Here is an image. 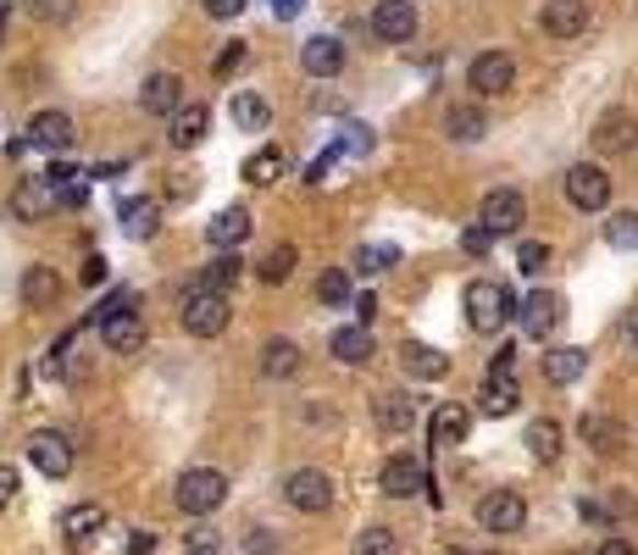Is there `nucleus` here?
I'll use <instances>...</instances> for the list:
<instances>
[{"mask_svg":"<svg viewBox=\"0 0 638 555\" xmlns=\"http://www.w3.org/2000/svg\"><path fill=\"white\" fill-rule=\"evenodd\" d=\"M516 317H522V333H527V339H550V333H556V322H561V295L533 290V295L516 306Z\"/></svg>","mask_w":638,"mask_h":555,"instance_id":"4468645a","label":"nucleus"},{"mask_svg":"<svg viewBox=\"0 0 638 555\" xmlns=\"http://www.w3.org/2000/svg\"><path fill=\"white\" fill-rule=\"evenodd\" d=\"M328 350H333V361H344V366H367L378 350H373V333L361 328V322H350V328H339L333 339H328Z\"/></svg>","mask_w":638,"mask_h":555,"instance_id":"b1692460","label":"nucleus"},{"mask_svg":"<svg viewBox=\"0 0 638 555\" xmlns=\"http://www.w3.org/2000/svg\"><path fill=\"white\" fill-rule=\"evenodd\" d=\"M355 555H400V533L395 528H361L355 533Z\"/></svg>","mask_w":638,"mask_h":555,"instance_id":"ea45409f","label":"nucleus"},{"mask_svg":"<svg viewBox=\"0 0 638 555\" xmlns=\"http://www.w3.org/2000/svg\"><path fill=\"white\" fill-rule=\"evenodd\" d=\"M467 428H472V411H467V406H455V400H444V406L428 417V439H433L438 450L462 444V439H467Z\"/></svg>","mask_w":638,"mask_h":555,"instance_id":"aec40b11","label":"nucleus"},{"mask_svg":"<svg viewBox=\"0 0 638 555\" xmlns=\"http://www.w3.org/2000/svg\"><path fill=\"white\" fill-rule=\"evenodd\" d=\"M56 528H61V539H67L72 550H89V544H95V539H101V528H106V511L83 500V506H67Z\"/></svg>","mask_w":638,"mask_h":555,"instance_id":"2eb2a0df","label":"nucleus"},{"mask_svg":"<svg viewBox=\"0 0 638 555\" xmlns=\"http://www.w3.org/2000/svg\"><path fill=\"white\" fill-rule=\"evenodd\" d=\"M56 206H61V195H56L50 178H23L18 195H12V212H18V217H45V212H56Z\"/></svg>","mask_w":638,"mask_h":555,"instance_id":"4be33fe9","label":"nucleus"},{"mask_svg":"<svg viewBox=\"0 0 638 555\" xmlns=\"http://www.w3.org/2000/svg\"><path fill=\"white\" fill-rule=\"evenodd\" d=\"M411 417H417V406H411L406 389H378V395H373V422H378V433H406Z\"/></svg>","mask_w":638,"mask_h":555,"instance_id":"6ab92c4d","label":"nucleus"},{"mask_svg":"<svg viewBox=\"0 0 638 555\" xmlns=\"http://www.w3.org/2000/svg\"><path fill=\"white\" fill-rule=\"evenodd\" d=\"M139 106L150 117H178V112H184V78H178V72H150L145 89H139Z\"/></svg>","mask_w":638,"mask_h":555,"instance_id":"9b49d317","label":"nucleus"},{"mask_svg":"<svg viewBox=\"0 0 638 555\" xmlns=\"http://www.w3.org/2000/svg\"><path fill=\"white\" fill-rule=\"evenodd\" d=\"M272 12H278V18H295V12H300V0H272Z\"/></svg>","mask_w":638,"mask_h":555,"instance_id":"4d7b16f0","label":"nucleus"},{"mask_svg":"<svg viewBox=\"0 0 638 555\" xmlns=\"http://www.w3.org/2000/svg\"><path fill=\"white\" fill-rule=\"evenodd\" d=\"M455 555H467V550H455Z\"/></svg>","mask_w":638,"mask_h":555,"instance_id":"13d9d810","label":"nucleus"},{"mask_svg":"<svg viewBox=\"0 0 638 555\" xmlns=\"http://www.w3.org/2000/svg\"><path fill=\"white\" fill-rule=\"evenodd\" d=\"M567 201L578 212H605L611 206V178H605V167H594V161L567 167Z\"/></svg>","mask_w":638,"mask_h":555,"instance_id":"20e7f679","label":"nucleus"},{"mask_svg":"<svg viewBox=\"0 0 638 555\" xmlns=\"http://www.w3.org/2000/svg\"><path fill=\"white\" fill-rule=\"evenodd\" d=\"M244 178H250V183H278V178H284V150H278V145H261V150L244 161Z\"/></svg>","mask_w":638,"mask_h":555,"instance_id":"58836bf2","label":"nucleus"},{"mask_svg":"<svg viewBox=\"0 0 638 555\" xmlns=\"http://www.w3.org/2000/svg\"><path fill=\"white\" fill-rule=\"evenodd\" d=\"M106 278V256H83V284H101Z\"/></svg>","mask_w":638,"mask_h":555,"instance_id":"864d4df0","label":"nucleus"},{"mask_svg":"<svg viewBox=\"0 0 638 555\" xmlns=\"http://www.w3.org/2000/svg\"><path fill=\"white\" fill-rule=\"evenodd\" d=\"M172 500H178V511H190V517H212L228 500V478L217 467H190L184 478H178Z\"/></svg>","mask_w":638,"mask_h":555,"instance_id":"f03ea898","label":"nucleus"},{"mask_svg":"<svg viewBox=\"0 0 638 555\" xmlns=\"http://www.w3.org/2000/svg\"><path fill=\"white\" fill-rule=\"evenodd\" d=\"M373 317H378V301H373V295H355V322H361V328H367Z\"/></svg>","mask_w":638,"mask_h":555,"instance_id":"5fc2aeb1","label":"nucleus"},{"mask_svg":"<svg viewBox=\"0 0 638 555\" xmlns=\"http://www.w3.org/2000/svg\"><path fill=\"white\" fill-rule=\"evenodd\" d=\"M561 444H567V433H561V422H556V417L527 422V455H533V461H544V467H550V461L561 455Z\"/></svg>","mask_w":638,"mask_h":555,"instance_id":"bb28decb","label":"nucleus"},{"mask_svg":"<svg viewBox=\"0 0 638 555\" xmlns=\"http://www.w3.org/2000/svg\"><path fill=\"white\" fill-rule=\"evenodd\" d=\"M228 112H233V123H239L244 134H261V128L272 123V106H266L261 95H250V89H239V95H233V106H228Z\"/></svg>","mask_w":638,"mask_h":555,"instance_id":"c9c22d12","label":"nucleus"},{"mask_svg":"<svg viewBox=\"0 0 638 555\" xmlns=\"http://www.w3.org/2000/svg\"><path fill=\"white\" fill-rule=\"evenodd\" d=\"M373 34L384 45H406L417 34V7H411V0H378V7H373Z\"/></svg>","mask_w":638,"mask_h":555,"instance_id":"f8f14e48","label":"nucleus"},{"mask_svg":"<svg viewBox=\"0 0 638 555\" xmlns=\"http://www.w3.org/2000/svg\"><path fill=\"white\" fill-rule=\"evenodd\" d=\"M95 328H101V344H106L112 355H134V350L145 344V322H139V312H112V317H101Z\"/></svg>","mask_w":638,"mask_h":555,"instance_id":"f3484780","label":"nucleus"},{"mask_svg":"<svg viewBox=\"0 0 638 555\" xmlns=\"http://www.w3.org/2000/svg\"><path fill=\"white\" fill-rule=\"evenodd\" d=\"M184 544H190L195 555H206V550L217 544V533H212V528H190V533H184Z\"/></svg>","mask_w":638,"mask_h":555,"instance_id":"8fccbe9b","label":"nucleus"},{"mask_svg":"<svg viewBox=\"0 0 638 555\" xmlns=\"http://www.w3.org/2000/svg\"><path fill=\"white\" fill-rule=\"evenodd\" d=\"M583 366H589V350L561 344V350L544 355V378H550V384H578V378H583Z\"/></svg>","mask_w":638,"mask_h":555,"instance_id":"cd10ccee","label":"nucleus"},{"mask_svg":"<svg viewBox=\"0 0 638 555\" xmlns=\"http://www.w3.org/2000/svg\"><path fill=\"white\" fill-rule=\"evenodd\" d=\"M462 306H467V322H472L478 333H494V328H505V322L516 317L511 290H505V284H494V278H478V284H467Z\"/></svg>","mask_w":638,"mask_h":555,"instance_id":"f257e3e1","label":"nucleus"},{"mask_svg":"<svg viewBox=\"0 0 638 555\" xmlns=\"http://www.w3.org/2000/svg\"><path fill=\"white\" fill-rule=\"evenodd\" d=\"M239 61H244V45H228V50L217 56V78H228V72L239 67Z\"/></svg>","mask_w":638,"mask_h":555,"instance_id":"603ef678","label":"nucleus"},{"mask_svg":"<svg viewBox=\"0 0 638 555\" xmlns=\"http://www.w3.org/2000/svg\"><path fill=\"white\" fill-rule=\"evenodd\" d=\"M489 378H516V350L505 344V350H494V361H489Z\"/></svg>","mask_w":638,"mask_h":555,"instance_id":"a18cd8bd","label":"nucleus"},{"mask_svg":"<svg viewBox=\"0 0 638 555\" xmlns=\"http://www.w3.org/2000/svg\"><path fill=\"white\" fill-rule=\"evenodd\" d=\"M467 83L478 89V95H511V83H516V61L505 50H483L472 67H467Z\"/></svg>","mask_w":638,"mask_h":555,"instance_id":"0eeeda50","label":"nucleus"},{"mask_svg":"<svg viewBox=\"0 0 638 555\" xmlns=\"http://www.w3.org/2000/svg\"><path fill=\"white\" fill-rule=\"evenodd\" d=\"M489 245H494L489 228H467V234H462V250H467V256H489Z\"/></svg>","mask_w":638,"mask_h":555,"instance_id":"49530a36","label":"nucleus"},{"mask_svg":"<svg viewBox=\"0 0 638 555\" xmlns=\"http://www.w3.org/2000/svg\"><path fill=\"white\" fill-rule=\"evenodd\" d=\"M300 67H306L311 78H333V72H344V39H333V34H311V39L300 45Z\"/></svg>","mask_w":638,"mask_h":555,"instance_id":"a211bd4d","label":"nucleus"},{"mask_svg":"<svg viewBox=\"0 0 638 555\" xmlns=\"http://www.w3.org/2000/svg\"><path fill=\"white\" fill-rule=\"evenodd\" d=\"M212 555H217V550H212Z\"/></svg>","mask_w":638,"mask_h":555,"instance_id":"052dcab7","label":"nucleus"},{"mask_svg":"<svg viewBox=\"0 0 638 555\" xmlns=\"http://www.w3.org/2000/svg\"><path fill=\"white\" fill-rule=\"evenodd\" d=\"M638 145V117L633 112H605L600 123H594V150H605V156H622V150H633Z\"/></svg>","mask_w":638,"mask_h":555,"instance_id":"dca6fc26","label":"nucleus"},{"mask_svg":"<svg viewBox=\"0 0 638 555\" xmlns=\"http://www.w3.org/2000/svg\"><path fill=\"white\" fill-rule=\"evenodd\" d=\"M478 522L489 528V533H522L527 528V500L516 495V489H494V495H483V506H478Z\"/></svg>","mask_w":638,"mask_h":555,"instance_id":"423d86ee","label":"nucleus"},{"mask_svg":"<svg viewBox=\"0 0 638 555\" xmlns=\"http://www.w3.org/2000/svg\"><path fill=\"white\" fill-rule=\"evenodd\" d=\"M29 139L45 145V150H67V145H72V117H67V112H39V117L29 123Z\"/></svg>","mask_w":638,"mask_h":555,"instance_id":"c85d7f7f","label":"nucleus"},{"mask_svg":"<svg viewBox=\"0 0 638 555\" xmlns=\"http://www.w3.org/2000/svg\"><path fill=\"white\" fill-rule=\"evenodd\" d=\"M516 400H522V384H516V378H483L478 411H483V417H511Z\"/></svg>","mask_w":638,"mask_h":555,"instance_id":"7c9ffc66","label":"nucleus"},{"mask_svg":"<svg viewBox=\"0 0 638 555\" xmlns=\"http://www.w3.org/2000/svg\"><path fill=\"white\" fill-rule=\"evenodd\" d=\"M29 18H50V23H67L72 18V0H23Z\"/></svg>","mask_w":638,"mask_h":555,"instance_id":"37998d69","label":"nucleus"},{"mask_svg":"<svg viewBox=\"0 0 638 555\" xmlns=\"http://www.w3.org/2000/svg\"><path fill=\"white\" fill-rule=\"evenodd\" d=\"M261 373H266V378H295V373H300V344H295V339H266Z\"/></svg>","mask_w":638,"mask_h":555,"instance_id":"2f4dec72","label":"nucleus"},{"mask_svg":"<svg viewBox=\"0 0 638 555\" xmlns=\"http://www.w3.org/2000/svg\"><path fill=\"white\" fill-rule=\"evenodd\" d=\"M128 550H134V555H161V539H156L150 528H134V533H128Z\"/></svg>","mask_w":638,"mask_h":555,"instance_id":"de8ad7c7","label":"nucleus"},{"mask_svg":"<svg viewBox=\"0 0 638 555\" xmlns=\"http://www.w3.org/2000/svg\"><path fill=\"white\" fill-rule=\"evenodd\" d=\"M444 134H449V139H462V145H472V139H483V134H489V117H483L478 106H449Z\"/></svg>","mask_w":638,"mask_h":555,"instance_id":"f704fd0d","label":"nucleus"},{"mask_svg":"<svg viewBox=\"0 0 638 555\" xmlns=\"http://www.w3.org/2000/svg\"><path fill=\"white\" fill-rule=\"evenodd\" d=\"M206 12L228 23V18H239V12H244V0H206Z\"/></svg>","mask_w":638,"mask_h":555,"instance_id":"3c124183","label":"nucleus"},{"mask_svg":"<svg viewBox=\"0 0 638 555\" xmlns=\"http://www.w3.org/2000/svg\"><path fill=\"white\" fill-rule=\"evenodd\" d=\"M206 128H212V112L206 106H184V112L172 117V145L178 150H195L206 139Z\"/></svg>","mask_w":638,"mask_h":555,"instance_id":"473e14b6","label":"nucleus"},{"mask_svg":"<svg viewBox=\"0 0 638 555\" xmlns=\"http://www.w3.org/2000/svg\"><path fill=\"white\" fill-rule=\"evenodd\" d=\"M400 366H406L411 378H444V373H449L444 350H433V344H422V339H406V344H400Z\"/></svg>","mask_w":638,"mask_h":555,"instance_id":"a878e982","label":"nucleus"},{"mask_svg":"<svg viewBox=\"0 0 638 555\" xmlns=\"http://www.w3.org/2000/svg\"><path fill=\"white\" fill-rule=\"evenodd\" d=\"M0 7H7V0H0Z\"/></svg>","mask_w":638,"mask_h":555,"instance_id":"bf43d9fd","label":"nucleus"},{"mask_svg":"<svg viewBox=\"0 0 638 555\" xmlns=\"http://www.w3.org/2000/svg\"><path fill=\"white\" fill-rule=\"evenodd\" d=\"M538 23H544L550 39H578L589 29V0H544Z\"/></svg>","mask_w":638,"mask_h":555,"instance_id":"ddd939ff","label":"nucleus"},{"mask_svg":"<svg viewBox=\"0 0 638 555\" xmlns=\"http://www.w3.org/2000/svg\"><path fill=\"white\" fill-rule=\"evenodd\" d=\"M284 500L295 506V511H328L333 506V478L328 473H317V467H295L289 478H284Z\"/></svg>","mask_w":638,"mask_h":555,"instance_id":"39448f33","label":"nucleus"},{"mask_svg":"<svg viewBox=\"0 0 638 555\" xmlns=\"http://www.w3.org/2000/svg\"><path fill=\"white\" fill-rule=\"evenodd\" d=\"M29 461H34L45 478H67V473H72V444H67V433L39 428V433L29 439Z\"/></svg>","mask_w":638,"mask_h":555,"instance_id":"1a4fd4ad","label":"nucleus"},{"mask_svg":"<svg viewBox=\"0 0 638 555\" xmlns=\"http://www.w3.org/2000/svg\"><path fill=\"white\" fill-rule=\"evenodd\" d=\"M600 555H638V550H633L627 539H605V544H600Z\"/></svg>","mask_w":638,"mask_h":555,"instance_id":"6e6d98bb","label":"nucleus"},{"mask_svg":"<svg viewBox=\"0 0 638 555\" xmlns=\"http://www.w3.org/2000/svg\"><path fill=\"white\" fill-rule=\"evenodd\" d=\"M378 484H384L389 500H411V495L428 489V467H422L417 455H389V461H384V473H378Z\"/></svg>","mask_w":638,"mask_h":555,"instance_id":"9d476101","label":"nucleus"},{"mask_svg":"<svg viewBox=\"0 0 638 555\" xmlns=\"http://www.w3.org/2000/svg\"><path fill=\"white\" fill-rule=\"evenodd\" d=\"M544 261H550V245H538V239H522V245H516V267H522V272H538Z\"/></svg>","mask_w":638,"mask_h":555,"instance_id":"c03bdc74","label":"nucleus"},{"mask_svg":"<svg viewBox=\"0 0 638 555\" xmlns=\"http://www.w3.org/2000/svg\"><path fill=\"white\" fill-rule=\"evenodd\" d=\"M206 239H212L217 250H239V245L250 239V212H244V206H228V212H217V217L206 223Z\"/></svg>","mask_w":638,"mask_h":555,"instance_id":"393cba45","label":"nucleus"},{"mask_svg":"<svg viewBox=\"0 0 638 555\" xmlns=\"http://www.w3.org/2000/svg\"><path fill=\"white\" fill-rule=\"evenodd\" d=\"M478 223H483L489 234H516V228L527 223V201H522V190H489Z\"/></svg>","mask_w":638,"mask_h":555,"instance_id":"6e6552de","label":"nucleus"},{"mask_svg":"<svg viewBox=\"0 0 638 555\" xmlns=\"http://www.w3.org/2000/svg\"><path fill=\"white\" fill-rule=\"evenodd\" d=\"M156 217H161V206H156L150 195H134V201H123V212H117V223H123L128 239H150V234H156Z\"/></svg>","mask_w":638,"mask_h":555,"instance_id":"c756f323","label":"nucleus"},{"mask_svg":"<svg viewBox=\"0 0 638 555\" xmlns=\"http://www.w3.org/2000/svg\"><path fill=\"white\" fill-rule=\"evenodd\" d=\"M239 267H244L239 256H217V261H212V267H206V272L195 278V284H190V290H206V295H228V284L239 278Z\"/></svg>","mask_w":638,"mask_h":555,"instance_id":"e433bc0d","label":"nucleus"},{"mask_svg":"<svg viewBox=\"0 0 638 555\" xmlns=\"http://www.w3.org/2000/svg\"><path fill=\"white\" fill-rule=\"evenodd\" d=\"M295 261H300V245H272L266 256H261V284H284V278L295 272Z\"/></svg>","mask_w":638,"mask_h":555,"instance_id":"4c0bfd02","label":"nucleus"},{"mask_svg":"<svg viewBox=\"0 0 638 555\" xmlns=\"http://www.w3.org/2000/svg\"><path fill=\"white\" fill-rule=\"evenodd\" d=\"M605 245L611 250H638V212H616L605 223Z\"/></svg>","mask_w":638,"mask_h":555,"instance_id":"a19ab883","label":"nucleus"},{"mask_svg":"<svg viewBox=\"0 0 638 555\" xmlns=\"http://www.w3.org/2000/svg\"><path fill=\"white\" fill-rule=\"evenodd\" d=\"M18 295H23V306H34V312H45V306H56V295H61V278H56V267H45V261H34V267L23 272V284H18Z\"/></svg>","mask_w":638,"mask_h":555,"instance_id":"5701e85b","label":"nucleus"},{"mask_svg":"<svg viewBox=\"0 0 638 555\" xmlns=\"http://www.w3.org/2000/svg\"><path fill=\"white\" fill-rule=\"evenodd\" d=\"M317 301L333 306V312L355 301V278H350V267H328V272L317 278Z\"/></svg>","mask_w":638,"mask_h":555,"instance_id":"72a5a7b5","label":"nucleus"},{"mask_svg":"<svg viewBox=\"0 0 638 555\" xmlns=\"http://www.w3.org/2000/svg\"><path fill=\"white\" fill-rule=\"evenodd\" d=\"M12 500H18V467L0 461V506H12Z\"/></svg>","mask_w":638,"mask_h":555,"instance_id":"09e8293b","label":"nucleus"},{"mask_svg":"<svg viewBox=\"0 0 638 555\" xmlns=\"http://www.w3.org/2000/svg\"><path fill=\"white\" fill-rule=\"evenodd\" d=\"M395 261H400L395 245H361V250H355V272H389Z\"/></svg>","mask_w":638,"mask_h":555,"instance_id":"79ce46f5","label":"nucleus"},{"mask_svg":"<svg viewBox=\"0 0 638 555\" xmlns=\"http://www.w3.org/2000/svg\"><path fill=\"white\" fill-rule=\"evenodd\" d=\"M228 317H233L228 295H206V290H190V295H184V328H190L195 339H217V333L228 328Z\"/></svg>","mask_w":638,"mask_h":555,"instance_id":"7ed1b4c3","label":"nucleus"},{"mask_svg":"<svg viewBox=\"0 0 638 555\" xmlns=\"http://www.w3.org/2000/svg\"><path fill=\"white\" fill-rule=\"evenodd\" d=\"M578 439H583L589 450H600V455H616V450L627 444V428H622L616 417H605V411H589V417L578 422Z\"/></svg>","mask_w":638,"mask_h":555,"instance_id":"412c9836","label":"nucleus"}]
</instances>
